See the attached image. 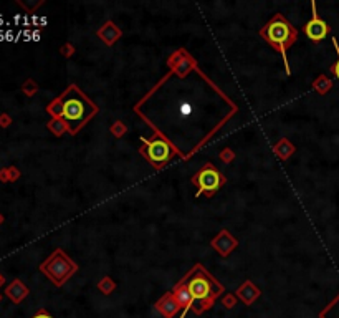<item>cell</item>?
Wrapping results in <instances>:
<instances>
[{"mask_svg": "<svg viewBox=\"0 0 339 318\" xmlns=\"http://www.w3.org/2000/svg\"><path fill=\"white\" fill-rule=\"evenodd\" d=\"M179 282L184 283L189 290L192 297V310L197 315L214 307L217 297L224 293V287L200 264L194 265Z\"/></svg>", "mask_w": 339, "mask_h": 318, "instance_id": "6da1fadb", "label": "cell"}, {"mask_svg": "<svg viewBox=\"0 0 339 318\" xmlns=\"http://www.w3.org/2000/svg\"><path fill=\"white\" fill-rule=\"evenodd\" d=\"M63 103V120L68 125L70 135H76L91 118L96 116L98 106L79 90L76 85H70L58 96Z\"/></svg>", "mask_w": 339, "mask_h": 318, "instance_id": "7a4b0ae2", "label": "cell"}, {"mask_svg": "<svg viewBox=\"0 0 339 318\" xmlns=\"http://www.w3.org/2000/svg\"><path fill=\"white\" fill-rule=\"evenodd\" d=\"M260 37L263 40H266L273 48L280 51L281 56H283L285 66H286V73L290 75L291 70L288 65V58H286V50L296 42V37H298L296 28L291 25L281 13H276V15L260 30Z\"/></svg>", "mask_w": 339, "mask_h": 318, "instance_id": "3957f363", "label": "cell"}, {"mask_svg": "<svg viewBox=\"0 0 339 318\" xmlns=\"http://www.w3.org/2000/svg\"><path fill=\"white\" fill-rule=\"evenodd\" d=\"M40 270L48 277L56 287H61L78 270V265L68 257L61 249H56L43 264Z\"/></svg>", "mask_w": 339, "mask_h": 318, "instance_id": "277c9868", "label": "cell"}, {"mask_svg": "<svg viewBox=\"0 0 339 318\" xmlns=\"http://www.w3.org/2000/svg\"><path fill=\"white\" fill-rule=\"evenodd\" d=\"M141 141H143V146L139 148V153L157 169H161L164 164L172 159L174 154H177L174 146L159 135H154L152 139L141 137Z\"/></svg>", "mask_w": 339, "mask_h": 318, "instance_id": "5b68a950", "label": "cell"}, {"mask_svg": "<svg viewBox=\"0 0 339 318\" xmlns=\"http://www.w3.org/2000/svg\"><path fill=\"white\" fill-rule=\"evenodd\" d=\"M192 182H194L195 186H199V189H197V192H195V197H200L204 192L210 197L227 182V179H225V176L220 174V171L215 168L214 164L207 163L202 166L199 173L192 178Z\"/></svg>", "mask_w": 339, "mask_h": 318, "instance_id": "8992f818", "label": "cell"}, {"mask_svg": "<svg viewBox=\"0 0 339 318\" xmlns=\"http://www.w3.org/2000/svg\"><path fill=\"white\" fill-rule=\"evenodd\" d=\"M210 245L214 247V249L222 255V257H228V255L238 247V240L235 239L227 229H224V230H220L214 239H212Z\"/></svg>", "mask_w": 339, "mask_h": 318, "instance_id": "52a82bcc", "label": "cell"}, {"mask_svg": "<svg viewBox=\"0 0 339 318\" xmlns=\"http://www.w3.org/2000/svg\"><path fill=\"white\" fill-rule=\"evenodd\" d=\"M311 7H313V18L309 20L308 23H306V27H304V33L308 35V39L309 40H313V42H321L324 37L328 35V32H329V27L326 25V22H323L321 18L318 17V13H316V3H311Z\"/></svg>", "mask_w": 339, "mask_h": 318, "instance_id": "ba28073f", "label": "cell"}, {"mask_svg": "<svg viewBox=\"0 0 339 318\" xmlns=\"http://www.w3.org/2000/svg\"><path fill=\"white\" fill-rule=\"evenodd\" d=\"M156 308L162 313L164 318H174V317L177 315L179 310H182L181 305L177 303L176 297H174L172 292H167L166 295H164V297L161 298V300H159V302L156 303Z\"/></svg>", "mask_w": 339, "mask_h": 318, "instance_id": "9c48e42d", "label": "cell"}, {"mask_svg": "<svg viewBox=\"0 0 339 318\" xmlns=\"http://www.w3.org/2000/svg\"><path fill=\"white\" fill-rule=\"evenodd\" d=\"M121 35H122V32L111 20L106 22L105 25L100 27V30H98V37H100V39L103 40V44L108 45V46L114 45L116 42L121 39Z\"/></svg>", "mask_w": 339, "mask_h": 318, "instance_id": "30bf717a", "label": "cell"}, {"mask_svg": "<svg viewBox=\"0 0 339 318\" xmlns=\"http://www.w3.org/2000/svg\"><path fill=\"white\" fill-rule=\"evenodd\" d=\"M237 297L245 303V305L250 307L252 303L260 297V288H258L253 282H250V280H247V282H243L242 285L238 287Z\"/></svg>", "mask_w": 339, "mask_h": 318, "instance_id": "8fae6325", "label": "cell"}, {"mask_svg": "<svg viewBox=\"0 0 339 318\" xmlns=\"http://www.w3.org/2000/svg\"><path fill=\"white\" fill-rule=\"evenodd\" d=\"M5 293H7L8 298H12L13 303H20L23 298L28 295V288L23 285L20 280H13L10 285L7 287Z\"/></svg>", "mask_w": 339, "mask_h": 318, "instance_id": "7c38bea8", "label": "cell"}, {"mask_svg": "<svg viewBox=\"0 0 339 318\" xmlns=\"http://www.w3.org/2000/svg\"><path fill=\"white\" fill-rule=\"evenodd\" d=\"M296 151L295 144L291 143V141H288L286 137H281V139L276 143L275 146H273V153H275L281 161H286L290 158L291 154H293Z\"/></svg>", "mask_w": 339, "mask_h": 318, "instance_id": "4fadbf2b", "label": "cell"}, {"mask_svg": "<svg viewBox=\"0 0 339 318\" xmlns=\"http://www.w3.org/2000/svg\"><path fill=\"white\" fill-rule=\"evenodd\" d=\"M48 130L53 133L55 136H61L63 133H68V125L63 118H53L48 123Z\"/></svg>", "mask_w": 339, "mask_h": 318, "instance_id": "5bb4252c", "label": "cell"}, {"mask_svg": "<svg viewBox=\"0 0 339 318\" xmlns=\"http://www.w3.org/2000/svg\"><path fill=\"white\" fill-rule=\"evenodd\" d=\"M319 318H339V295L319 313Z\"/></svg>", "mask_w": 339, "mask_h": 318, "instance_id": "9a60e30c", "label": "cell"}, {"mask_svg": "<svg viewBox=\"0 0 339 318\" xmlns=\"http://www.w3.org/2000/svg\"><path fill=\"white\" fill-rule=\"evenodd\" d=\"M46 111H48L53 118H61V116H63V103H61V99L60 98L53 99V101L46 106Z\"/></svg>", "mask_w": 339, "mask_h": 318, "instance_id": "2e32d148", "label": "cell"}, {"mask_svg": "<svg viewBox=\"0 0 339 318\" xmlns=\"http://www.w3.org/2000/svg\"><path fill=\"white\" fill-rule=\"evenodd\" d=\"M98 288H100L101 293H105V295H110V293L116 288V283L113 282L110 277H105V278H101L100 282H98Z\"/></svg>", "mask_w": 339, "mask_h": 318, "instance_id": "e0dca14e", "label": "cell"}, {"mask_svg": "<svg viewBox=\"0 0 339 318\" xmlns=\"http://www.w3.org/2000/svg\"><path fill=\"white\" fill-rule=\"evenodd\" d=\"M314 90H316L318 93H321V94H324L328 91L329 88H331V82H329V80L324 77V75H321V77H319L316 82H314Z\"/></svg>", "mask_w": 339, "mask_h": 318, "instance_id": "ac0fdd59", "label": "cell"}, {"mask_svg": "<svg viewBox=\"0 0 339 318\" xmlns=\"http://www.w3.org/2000/svg\"><path fill=\"white\" fill-rule=\"evenodd\" d=\"M111 133H113V135H114L116 137H121V136L126 133V126H124V123H122V121H116V123H113V126H111Z\"/></svg>", "mask_w": 339, "mask_h": 318, "instance_id": "d6986e66", "label": "cell"}, {"mask_svg": "<svg viewBox=\"0 0 339 318\" xmlns=\"http://www.w3.org/2000/svg\"><path fill=\"white\" fill-rule=\"evenodd\" d=\"M224 305L225 308H233L237 305V295H233V293H227V295H224Z\"/></svg>", "mask_w": 339, "mask_h": 318, "instance_id": "ffe728a7", "label": "cell"}, {"mask_svg": "<svg viewBox=\"0 0 339 318\" xmlns=\"http://www.w3.org/2000/svg\"><path fill=\"white\" fill-rule=\"evenodd\" d=\"M220 159H222L224 163H232V161L235 159V153L230 148L224 149L222 153H220Z\"/></svg>", "mask_w": 339, "mask_h": 318, "instance_id": "44dd1931", "label": "cell"}, {"mask_svg": "<svg viewBox=\"0 0 339 318\" xmlns=\"http://www.w3.org/2000/svg\"><path fill=\"white\" fill-rule=\"evenodd\" d=\"M23 91H25L27 94H30V96H32V94H34V93L37 91V85H35L34 82H32V80H28L27 85H23Z\"/></svg>", "mask_w": 339, "mask_h": 318, "instance_id": "7402d4cb", "label": "cell"}, {"mask_svg": "<svg viewBox=\"0 0 339 318\" xmlns=\"http://www.w3.org/2000/svg\"><path fill=\"white\" fill-rule=\"evenodd\" d=\"M61 51H63L65 56H72L73 55V46L70 45V44H67V45L63 46V48H61Z\"/></svg>", "mask_w": 339, "mask_h": 318, "instance_id": "603a6c76", "label": "cell"}, {"mask_svg": "<svg viewBox=\"0 0 339 318\" xmlns=\"http://www.w3.org/2000/svg\"><path fill=\"white\" fill-rule=\"evenodd\" d=\"M34 318H53V317H50L48 313H46L45 310H41V312H38V313H37V315H35Z\"/></svg>", "mask_w": 339, "mask_h": 318, "instance_id": "cb8c5ba5", "label": "cell"}, {"mask_svg": "<svg viewBox=\"0 0 339 318\" xmlns=\"http://www.w3.org/2000/svg\"><path fill=\"white\" fill-rule=\"evenodd\" d=\"M333 73L339 78V60H338L336 63H334V66H333Z\"/></svg>", "mask_w": 339, "mask_h": 318, "instance_id": "d4e9b609", "label": "cell"}, {"mask_svg": "<svg viewBox=\"0 0 339 318\" xmlns=\"http://www.w3.org/2000/svg\"><path fill=\"white\" fill-rule=\"evenodd\" d=\"M8 123H10V120H8V116L3 115L2 118H0V125H3V126H7Z\"/></svg>", "mask_w": 339, "mask_h": 318, "instance_id": "484cf974", "label": "cell"}, {"mask_svg": "<svg viewBox=\"0 0 339 318\" xmlns=\"http://www.w3.org/2000/svg\"><path fill=\"white\" fill-rule=\"evenodd\" d=\"M3 283V278H2V275H0V285H2Z\"/></svg>", "mask_w": 339, "mask_h": 318, "instance_id": "4316f807", "label": "cell"}]
</instances>
